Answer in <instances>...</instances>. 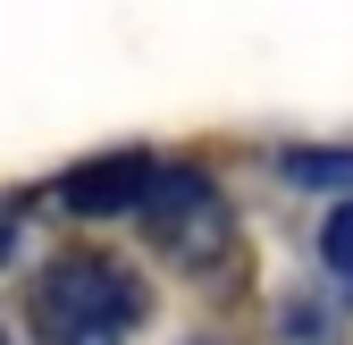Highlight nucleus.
I'll return each instance as SVG.
<instances>
[{
    "mask_svg": "<svg viewBox=\"0 0 353 345\" xmlns=\"http://www.w3.org/2000/svg\"><path fill=\"white\" fill-rule=\"evenodd\" d=\"M143 320H152V286L110 253H68L34 278L42 345H126Z\"/></svg>",
    "mask_w": 353,
    "mask_h": 345,
    "instance_id": "nucleus-1",
    "label": "nucleus"
},
{
    "mask_svg": "<svg viewBox=\"0 0 353 345\" xmlns=\"http://www.w3.org/2000/svg\"><path fill=\"white\" fill-rule=\"evenodd\" d=\"M143 228H152V244L168 262L210 270V262H228V244H236V210H228V194H219L202 168H160V186L143 202Z\"/></svg>",
    "mask_w": 353,
    "mask_h": 345,
    "instance_id": "nucleus-2",
    "label": "nucleus"
},
{
    "mask_svg": "<svg viewBox=\"0 0 353 345\" xmlns=\"http://www.w3.org/2000/svg\"><path fill=\"white\" fill-rule=\"evenodd\" d=\"M160 186L152 152H101V160H76L59 177V210H76V219H126V210H143Z\"/></svg>",
    "mask_w": 353,
    "mask_h": 345,
    "instance_id": "nucleus-3",
    "label": "nucleus"
},
{
    "mask_svg": "<svg viewBox=\"0 0 353 345\" xmlns=\"http://www.w3.org/2000/svg\"><path fill=\"white\" fill-rule=\"evenodd\" d=\"M278 337L286 345H336V312L320 304V295H286L278 304Z\"/></svg>",
    "mask_w": 353,
    "mask_h": 345,
    "instance_id": "nucleus-4",
    "label": "nucleus"
},
{
    "mask_svg": "<svg viewBox=\"0 0 353 345\" xmlns=\"http://www.w3.org/2000/svg\"><path fill=\"white\" fill-rule=\"evenodd\" d=\"M278 177L286 186H353V152H278Z\"/></svg>",
    "mask_w": 353,
    "mask_h": 345,
    "instance_id": "nucleus-5",
    "label": "nucleus"
},
{
    "mask_svg": "<svg viewBox=\"0 0 353 345\" xmlns=\"http://www.w3.org/2000/svg\"><path fill=\"white\" fill-rule=\"evenodd\" d=\"M320 270H328V278L353 295V194H345L328 219H320Z\"/></svg>",
    "mask_w": 353,
    "mask_h": 345,
    "instance_id": "nucleus-6",
    "label": "nucleus"
},
{
    "mask_svg": "<svg viewBox=\"0 0 353 345\" xmlns=\"http://www.w3.org/2000/svg\"><path fill=\"white\" fill-rule=\"evenodd\" d=\"M0 345H9V337H0Z\"/></svg>",
    "mask_w": 353,
    "mask_h": 345,
    "instance_id": "nucleus-7",
    "label": "nucleus"
}]
</instances>
